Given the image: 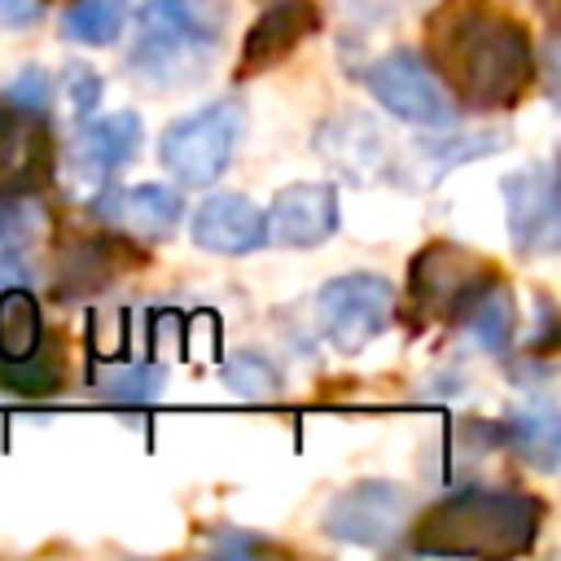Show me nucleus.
<instances>
[{"instance_id": "1", "label": "nucleus", "mask_w": 561, "mask_h": 561, "mask_svg": "<svg viewBox=\"0 0 561 561\" xmlns=\"http://www.w3.org/2000/svg\"><path fill=\"white\" fill-rule=\"evenodd\" d=\"M430 57L465 105L508 110L535 79L530 31L504 9L447 0L430 18Z\"/></svg>"}, {"instance_id": "2", "label": "nucleus", "mask_w": 561, "mask_h": 561, "mask_svg": "<svg viewBox=\"0 0 561 561\" xmlns=\"http://www.w3.org/2000/svg\"><path fill=\"white\" fill-rule=\"evenodd\" d=\"M543 504L500 486H469L438 500L421 526L412 548L430 557H517L535 543Z\"/></svg>"}, {"instance_id": "3", "label": "nucleus", "mask_w": 561, "mask_h": 561, "mask_svg": "<svg viewBox=\"0 0 561 561\" xmlns=\"http://www.w3.org/2000/svg\"><path fill=\"white\" fill-rule=\"evenodd\" d=\"M224 4L215 0H145L136 13V44L131 66L149 79H180L202 66L206 53H215L224 31Z\"/></svg>"}, {"instance_id": "4", "label": "nucleus", "mask_w": 561, "mask_h": 561, "mask_svg": "<svg viewBox=\"0 0 561 561\" xmlns=\"http://www.w3.org/2000/svg\"><path fill=\"white\" fill-rule=\"evenodd\" d=\"M241 131H245V105L237 96H224V101H215V105H206V110H197V114H188L162 131V145H158L162 167L180 184L206 188L232 162Z\"/></svg>"}, {"instance_id": "5", "label": "nucleus", "mask_w": 561, "mask_h": 561, "mask_svg": "<svg viewBox=\"0 0 561 561\" xmlns=\"http://www.w3.org/2000/svg\"><path fill=\"white\" fill-rule=\"evenodd\" d=\"M394 316V285L377 272H346L333 276L320 294H316V320L329 346H337L342 355H359L373 337L386 333Z\"/></svg>"}, {"instance_id": "6", "label": "nucleus", "mask_w": 561, "mask_h": 561, "mask_svg": "<svg viewBox=\"0 0 561 561\" xmlns=\"http://www.w3.org/2000/svg\"><path fill=\"white\" fill-rule=\"evenodd\" d=\"M359 79L368 83L377 105H386L394 118H403L412 127H451L456 123L451 92L438 83V75L412 48H394V53L377 57L368 70H359Z\"/></svg>"}, {"instance_id": "7", "label": "nucleus", "mask_w": 561, "mask_h": 561, "mask_svg": "<svg viewBox=\"0 0 561 561\" xmlns=\"http://www.w3.org/2000/svg\"><path fill=\"white\" fill-rule=\"evenodd\" d=\"M491 276H500V272L482 254H473L456 241H430L408 267L412 302L434 320H460V311L482 294V285Z\"/></svg>"}, {"instance_id": "8", "label": "nucleus", "mask_w": 561, "mask_h": 561, "mask_svg": "<svg viewBox=\"0 0 561 561\" xmlns=\"http://www.w3.org/2000/svg\"><path fill=\"white\" fill-rule=\"evenodd\" d=\"M408 491L399 482H355L346 491H337L324 508V535L337 543H359V548H381L390 543L403 522H408Z\"/></svg>"}, {"instance_id": "9", "label": "nucleus", "mask_w": 561, "mask_h": 561, "mask_svg": "<svg viewBox=\"0 0 561 561\" xmlns=\"http://www.w3.org/2000/svg\"><path fill=\"white\" fill-rule=\"evenodd\" d=\"M267 237L285 250H311L333 237L337 228V188L333 184H289L272 197V210L263 215Z\"/></svg>"}, {"instance_id": "10", "label": "nucleus", "mask_w": 561, "mask_h": 561, "mask_svg": "<svg viewBox=\"0 0 561 561\" xmlns=\"http://www.w3.org/2000/svg\"><path fill=\"white\" fill-rule=\"evenodd\" d=\"M320 31V4L316 0H272L241 44V75H259L276 61H285L307 35Z\"/></svg>"}, {"instance_id": "11", "label": "nucleus", "mask_w": 561, "mask_h": 561, "mask_svg": "<svg viewBox=\"0 0 561 561\" xmlns=\"http://www.w3.org/2000/svg\"><path fill=\"white\" fill-rule=\"evenodd\" d=\"M504 202H508V232L522 254H543L557 245V184L543 167L504 175Z\"/></svg>"}, {"instance_id": "12", "label": "nucleus", "mask_w": 561, "mask_h": 561, "mask_svg": "<svg viewBox=\"0 0 561 561\" xmlns=\"http://www.w3.org/2000/svg\"><path fill=\"white\" fill-rule=\"evenodd\" d=\"M193 241L206 254H250L267 241L263 210L241 193H210L193 210Z\"/></svg>"}, {"instance_id": "13", "label": "nucleus", "mask_w": 561, "mask_h": 561, "mask_svg": "<svg viewBox=\"0 0 561 561\" xmlns=\"http://www.w3.org/2000/svg\"><path fill=\"white\" fill-rule=\"evenodd\" d=\"M140 136H145L140 114L114 110V114H105V118H96V123H88V127L79 131V140H75V162H79L83 175L105 180V175H114L118 167H127V162L140 153Z\"/></svg>"}, {"instance_id": "14", "label": "nucleus", "mask_w": 561, "mask_h": 561, "mask_svg": "<svg viewBox=\"0 0 561 561\" xmlns=\"http://www.w3.org/2000/svg\"><path fill=\"white\" fill-rule=\"evenodd\" d=\"M110 219L123 224L136 241H167L180 224V193L171 184H131V188H118L110 202H105Z\"/></svg>"}, {"instance_id": "15", "label": "nucleus", "mask_w": 561, "mask_h": 561, "mask_svg": "<svg viewBox=\"0 0 561 561\" xmlns=\"http://www.w3.org/2000/svg\"><path fill=\"white\" fill-rule=\"evenodd\" d=\"M504 438L517 447V456L543 473L557 469V451H561V421L548 403H526L517 412H508L504 421Z\"/></svg>"}, {"instance_id": "16", "label": "nucleus", "mask_w": 561, "mask_h": 561, "mask_svg": "<svg viewBox=\"0 0 561 561\" xmlns=\"http://www.w3.org/2000/svg\"><path fill=\"white\" fill-rule=\"evenodd\" d=\"M460 324L486 346V351H504L513 342V329H517V307H513V289L491 276L482 285V294L460 311Z\"/></svg>"}, {"instance_id": "17", "label": "nucleus", "mask_w": 561, "mask_h": 561, "mask_svg": "<svg viewBox=\"0 0 561 561\" xmlns=\"http://www.w3.org/2000/svg\"><path fill=\"white\" fill-rule=\"evenodd\" d=\"M44 337L39 302L31 289L9 285L0 289V359H26Z\"/></svg>"}, {"instance_id": "18", "label": "nucleus", "mask_w": 561, "mask_h": 561, "mask_svg": "<svg viewBox=\"0 0 561 561\" xmlns=\"http://www.w3.org/2000/svg\"><path fill=\"white\" fill-rule=\"evenodd\" d=\"M123 22H127V0H79L66 9L61 35L75 44H88V48H105L118 39Z\"/></svg>"}, {"instance_id": "19", "label": "nucleus", "mask_w": 561, "mask_h": 561, "mask_svg": "<svg viewBox=\"0 0 561 561\" xmlns=\"http://www.w3.org/2000/svg\"><path fill=\"white\" fill-rule=\"evenodd\" d=\"M61 377L66 368H61V351L53 337H39V346L26 359H0V386L18 394H53Z\"/></svg>"}, {"instance_id": "20", "label": "nucleus", "mask_w": 561, "mask_h": 561, "mask_svg": "<svg viewBox=\"0 0 561 561\" xmlns=\"http://www.w3.org/2000/svg\"><path fill=\"white\" fill-rule=\"evenodd\" d=\"M224 381H228L237 394H245V399H272V394L280 390V373H276L263 355H241V359H232V364L224 368Z\"/></svg>"}, {"instance_id": "21", "label": "nucleus", "mask_w": 561, "mask_h": 561, "mask_svg": "<svg viewBox=\"0 0 561 561\" xmlns=\"http://www.w3.org/2000/svg\"><path fill=\"white\" fill-rule=\"evenodd\" d=\"M48 101H53V83L39 66H26L9 88H4V105L22 110L26 118H44L48 114Z\"/></svg>"}, {"instance_id": "22", "label": "nucleus", "mask_w": 561, "mask_h": 561, "mask_svg": "<svg viewBox=\"0 0 561 561\" xmlns=\"http://www.w3.org/2000/svg\"><path fill=\"white\" fill-rule=\"evenodd\" d=\"M110 399H123V403H149L162 394V368H127L118 377H110Z\"/></svg>"}, {"instance_id": "23", "label": "nucleus", "mask_w": 561, "mask_h": 561, "mask_svg": "<svg viewBox=\"0 0 561 561\" xmlns=\"http://www.w3.org/2000/svg\"><path fill=\"white\" fill-rule=\"evenodd\" d=\"M61 83H66V96H70V110H75V114H88V110L101 101V79H96V70L83 66V61H70L66 75H61Z\"/></svg>"}, {"instance_id": "24", "label": "nucleus", "mask_w": 561, "mask_h": 561, "mask_svg": "<svg viewBox=\"0 0 561 561\" xmlns=\"http://www.w3.org/2000/svg\"><path fill=\"white\" fill-rule=\"evenodd\" d=\"M39 13V0H0V22L4 26H31Z\"/></svg>"}, {"instance_id": "25", "label": "nucleus", "mask_w": 561, "mask_h": 561, "mask_svg": "<svg viewBox=\"0 0 561 561\" xmlns=\"http://www.w3.org/2000/svg\"><path fill=\"white\" fill-rule=\"evenodd\" d=\"M552 329H557V320H552V302L539 298V337H530V351H548V346H552Z\"/></svg>"}, {"instance_id": "26", "label": "nucleus", "mask_w": 561, "mask_h": 561, "mask_svg": "<svg viewBox=\"0 0 561 561\" xmlns=\"http://www.w3.org/2000/svg\"><path fill=\"white\" fill-rule=\"evenodd\" d=\"M215 548H219V552H263L267 543H263V539H250V535H245V539L232 535V539H224V543H215Z\"/></svg>"}]
</instances>
